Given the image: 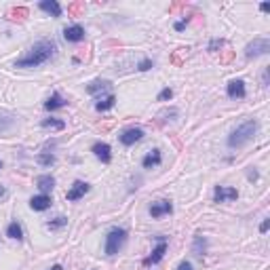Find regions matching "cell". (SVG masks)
Here are the masks:
<instances>
[{"label": "cell", "instance_id": "484cf974", "mask_svg": "<svg viewBox=\"0 0 270 270\" xmlns=\"http://www.w3.org/2000/svg\"><path fill=\"white\" fill-rule=\"evenodd\" d=\"M222 47H224V40H222V38H213L211 42H209L207 51H209V53H215V51H217V49H222Z\"/></svg>", "mask_w": 270, "mask_h": 270}, {"label": "cell", "instance_id": "8992f818", "mask_svg": "<svg viewBox=\"0 0 270 270\" xmlns=\"http://www.w3.org/2000/svg\"><path fill=\"white\" fill-rule=\"evenodd\" d=\"M89 190H91V186H89L87 182H82V179H76V182H74V184L70 186V190H68L66 199H68V201H72V202H74V201H80Z\"/></svg>", "mask_w": 270, "mask_h": 270}, {"label": "cell", "instance_id": "6da1fadb", "mask_svg": "<svg viewBox=\"0 0 270 270\" xmlns=\"http://www.w3.org/2000/svg\"><path fill=\"white\" fill-rule=\"evenodd\" d=\"M57 55V44L55 40L51 38H44V40H38L30 49V53L26 57H21L15 62V68H38L42 64H47L49 59H53Z\"/></svg>", "mask_w": 270, "mask_h": 270}, {"label": "cell", "instance_id": "4dcf8cb0", "mask_svg": "<svg viewBox=\"0 0 270 270\" xmlns=\"http://www.w3.org/2000/svg\"><path fill=\"white\" fill-rule=\"evenodd\" d=\"M186 24H188V21H186V19H182V21H175V26H173V28L177 30V32H182V30L186 28Z\"/></svg>", "mask_w": 270, "mask_h": 270}, {"label": "cell", "instance_id": "277c9868", "mask_svg": "<svg viewBox=\"0 0 270 270\" xmlns=\"http://www.w3.org/2000/svg\"><path fill=\"white\" fill-rule=\"evenodd\" d=\"M266 53H270V40L268 38H253L245 47V57L247 59H256V57L266 55Z\"/></svg>", "mask_w": 270, "mask_h": 270}, {"label": "cell", "instance_id": "30bf717a", "mask_svg": "<svg viewBox=\"0 0 270 270\" xmlns=\"http://www.w3.org/2000/svg\"><path fill=\"white\" fill-rule=\"evenodd\" d=\"M215 202H226V201H236L238 199V190L236 188H228V186H215Z\"/></svg>", "mask_w": 270, "mask_h": 270}, {"label": "cell", "instance_id": "d6a6232c", "mask_svg": "<svg viewBox=\"0 0 270 270\" xmlns=\"http://www.w3.org/2000/svg\"><path fill=\"white\" fill-rule=\"evenodd\" d=\"M260 9L264 11V13H268V11H270V4H268V2H262V4H260Z\"/></svg>", "mask_w": 270, "mask_h": 270}, {"label": "cell", "instance_id": "5bb4252c", "mask_svg": "<svg viewBox=\"0 0 270 270\" xmlns=\"http://www.w3.org/2000/svg\"><path fill=\"white\" fill-rule=\"evenodd\" d=\"M161 161H163L161 150L154 148L152 152H148L144 159H141V167H144V169H152V167H156V165H161Z\"/></svg>", "mask_w": 270, "mask_h": 270}, {"label": "cell", "instance_id": "d590c367", "mask_svg": "<svg viewBox=\"0 0 270 270\" xmlns=\"http://www.w3.org/2000/svg\"><path fill=\"white\" fill-rule=\"evenodd\" d=\"M0 169H2V161H0Z\"/></svg>", "mask_w": 270, "mask_h": 270}, {"label": "cell", "instance_id": "cb8c5ba5", "mask_svg": "<svg viewBox=\"0 0 270 270\" xmlns=\"http://www.w3.org/2000/svg\"><path fill=\"white\" fill-rule=\"evenodd\" d=\"M36 161H38L42 167H51V165H55V154H51V152H40L38 156H36Z\"/></svg>", "mask_w": 270, "mask_h": 270}, {"label": "cell", "instance_id": "2e32d148", "mask_svg": "<svg viewBox=\"0 0 270 270\" xmlns=\"http://www.w3.org/2000/svg\"><path fill=\"white\" fill-rule=\"evenodd\" d=\"M36 186H38V190L42 192V194H47V192H51L55 188V177L53 175H40L38 179H36Z\"/></svg>", "mask_w": 270, "mask_h": 270}, {"label": "cell", "instance_id": "d4e9b609", "mask_svg": "<svg viewBox=\"0 0 270 270\" xmlns=\"http://www.w3.org/2000/svg\"><path fill=\"white\" fill-rule=\"evenodd\" d=\"M64 226H68V217H64V215H59V217H55V220L47 222V228L49 230H59V228H64Z\"/></svg>", "mask_w": 270, "mask_h": 270}, {"label": "cell", "instance_id": "1f68e13d", "mask_svg": "<svg viewBox=\"0 0 270 270\" xmlns=\"http://www.w3.org/2000/svg\"><path fill=\"white\" fill-rule=\"evenodd\" d=\"M262 87H268V70H264V74H262Z\"/></svg>", "mask_w": 270, "mask_h": 270}, {"label": "cell", "instance_id": "ffe728a7", "mask_svg": "<svg viewBox=\"0 0 270 270\" xmlns=\"http://www.w3.org/2000/svg\"><path fill=\"white\" fill-rule=\"evenodd\" d=\"M192 251L197 253V256H205L207 253V238L205 236H201V235H197L194 236V243H192Z\"/></svg>", "mask_w": 270, "mask_h": 270}, {"label": "cell", "instance_id": "e0dca14e", "mask_svg": "<svg viewBox=\"0 0 270 270\" xmlns=\"http://www.w3.org/2000/svg\"><path fill=\"white\" fill-rule=\"evenodd\" d=\"M40 9L44 13H49V15H53V17H62V4L55 2V0H42V2L38 4Z\"/></svg>", "mask_w": 270, "mask_h": 270}, {"label": "cell", "instance_id": "44dd1931", "mask_svg": "<svg viewBox=\"0 0 270 270\" xmlns=\"http://www.w3.org/2000/svg\"><path fill=\"white\" fill-rule=\"evenodd\" d=\"M6 236L15 238V241H21V238H24V230H21V226L17 222H11L9 226H6Z\"/></svg>", "mask_w": 270, "mask_h": 270}, {"label": "cell", "instance_id": "4fadbf2b", "mask_svg": "<svg viewBox=\"0 0 270 270\" xmlns=\"http://www.w3.org/2000/svg\"><path fill=\"white\" fill-rule=\"evenodd\" d=\"M93 154L100 159L101 163H110L112 161V148L106 144V141H97V144H93Z\"/></svg>", "mask_w": 270, "mask_h": 270}, {"label": "cell", "instance_id": "f1b7e54d", "mask_svg": "<svg viewBox=\"0 0 270 270\" xmlns=\"http://www.w3.org/2000/svg\"><path fill=\"white\" fill-rule=\"evenodd\" d=\"M268 228H270V220L266 217V220L260 224V232H262V235H264V232H268Z\"/></svg>", "mask_w": 270, "mask_h": 270}, {"label": "cell", "instance_id": "7c38bea8", "mask_svg": "<svg viewBox=\"0 0 270 270\" xmlns=\"http://www.w3.org/2000/svg\"><path fill=\"white\" fill-rule=\"evenodd\" d=\"M53 205V199L49 197V194H38V197H32L30 199V207L34 209V211H47Z\"/></svg>", "mask_w": 270, "mask_h": 270}, {"label": "cell", "instance_id": "3957f363", "mask_svg": "<svg viewBox=\"0 0 270 270\" xmlns=\"http://www.w3.org/2000/svg\"><path fill=\"white\" fill-rule=\"evenodd\" d=\"M127 230L125 228H112L108 232V236H106V256H114V253H118L123 249V245L127 243Z\"/></svg>", "mask_w": 270, "mask_h": 270}, {"label": "cell", "instance_id": "7402d4cb", "mask_svg": "<svg viewBox=\"0 0 270 270\" xmlns=\"http://www.w3.org/2000/svg\"><path fill=\"white\" fill-rule=\"evenodd\" d=\"M114 103H116V97H114V95H106V97H101V100L95 103V110L106 112V110H110V108H114Z\"/></svg>", "mask_w": 270, "mask_h": 270}, {"label": "cell", "instance_id": "52a82bcc", "mask_svg": "<svg viewBox=\"0 0 270 270\" xmlns=\"http://www.w3.org/2000/svg\"><path fill=\"white\" fill-rule=\"evenodd\" d=\"M226 93L230 100H243V97L247 95V89H245V80L241 78H235V80H230L228 85H226Z\"/></svg>", "mask_w": 270, "mask_h": 270}, {"label": "cell", "instance_id": "5b68a950", "mask_svg": "<svg viewBox=\"0 0 270 270\" xmlns=\"http://www.w3.org/2000/svg\"><path fill=\"white\" fill-rule=\"evenodd\" d=\"M165 253H167V238H165V236H156V247L152 249V253H150V256L144 260V264H146V266L159 264Z\"/></svg>", "mask_w": 270, "mask_h": 270}, {"label": "cell", "instance_id": "83f0119b", "mask_svg": "<svg viewBox=\"0 0 270 270\" xmlns=\"http://www.w3.org/2000/svg\"><path fill=\"white\" fill-rule=\"evenodd\" d=\"M154 64H152V59H144V62H139V66H137V70L139 72H148L150 68H152Z\"/></svg>", "mask_w": 270, "mask_h": 270}, {"label": "cell", "instance_id": "7a4b0ae2", "mask_svg": "<svg viewBox=\"0 0 270 270\" xmlns=\"http://www.w3.org/2000/svg\"><path fill=\"white\" fill-rule=\"evenodd\" d=\"M258 129H260L258 121H253V118H249V121L241 123V125H238L236 129H235V131H232V133L228 135L226 144H228L230 148H243L245 144H249V141H251L253 137H256Z\"/></svg>", "mask_w": 270, "mask_h": 270}, {"label": "cell", "instance_id": "9a60e30c", "mask_svg": "<svg viewBox=\"0 0 270 270\" xmlns=\"http://www.w3.org/2000/svg\"><path fill=\"white\" fill-rule=\"evenodd\" d=\"M68 106V100H64L62 95H59L57 91L49 97L47 101H44V110H49V112H53V110H57V108H66Z\"/></svg>", "mask_w": 270, "mask_h": 270}, {"label": "cell", "instance_id": "e575fe53", "mask_svg": "<svg viewBox=\"0 0 270 270\" xmlns=\"http://www.w3.org/2000/svg\"><path fill=\"white\" fill-rule=\"evenodd\" d=\"M49 270H64V268H62V266H59V264H55V266H51Z\"/></svg>", "mask_w": 270, "mask_h": 270}, {"label": "cell", "instance_id": "f546056e", "mask_svg": "<svg viewBox=\"0 0 270 270\" xmlns=\"http://www.w3.org/2000/svg\"><path fill=\"white\" fill-rule=\"evenodd\" d=\"M177 270H194V268H192V264H190V262H186V260H184L182 264L177 266Z\"/></svg>", "mask_w": 270, "mask_h": 270}, {"label": "cell", "instance_id": "ac0fdd59", "mask_svg": "<svg viewBox=\"0 0 270 270\" xmlns=\"http://www.w3.org/2000/svg\"><path fill=\"white\" fill-rule=\"evenodd\" d=\"M15 123H17V118H15L13 114H0V135L13 131Z\"/></svg>", "mask_w": 270, "mask_h": 270}, {"label": "cell", "instance_id": "4316f807", "mask_svg": "<svg viewBox=\"0 0 270 270\" xmlns=\"http://www.w3.org/2000/svg\"><path fill=\"white\" fill-rule=\"evenodd\" d=\"M171 97H173V91L167 87V89H163V91L159 93V101H167V100H171Z\"/></svg>", "mask_w": 270, "mask_h": 270}, {"label": "cell", "instance_id": "836d02e7", "mask_svg": "<svg viewBox=\"0 0 270 270\" xmlns=\"http://www.w3.org/2000/svg\"><path fill=\"white\" fill-rule=\"evenodd\" d=\"M6 197V188H4V186H0V201H2Z\"/></svg>", "mask_w": 270, "mask_h": 270}, {"label": "cell", "instance_id": "ba28073f", "mask_svg": "<svg viewBox=\"0 0 270 270\" xmlns=\"http://www.w3.org/2000/svg\"><path fill=\"white\" fill-rule=\"evenodd\" d=\"M144 137V131L139 129V127H129V129H125L121 135H118V139H121L123 146H133L135 141H139Z\"/></svg>", "mask_w": 270, "mask_h": 270}, {"label": "cell", "instance_id": "8fae6325", "mask_svg": "<svg viewBox=\"0 0 270 270\" xmlns=\"http://www.w3.org/2000/svg\"><path fill=\"white\" fill-rule=\"evenodd\" d=\"M64 38L68 42H80V40H85V28L78 26V24H74V26H68L64 30Z\"/></svg>", "mask_w": 270, "mask_h": 270}, {"label": "cell", "instance_id": "603a6c76", "mask_svg": "<svg viewBox=\"0 0 270 270\" xmlns=\"http://www.w3.org/2000/svg\"><path fill=\"white\" fill-rule=\"evenodd\" d=\"M42 129H55V131H64L66 129V123L59 121V118H44L40 123Z\"/></svg>", "mask_w": 270, "mask_h": 270}, {"label": "cell", "instance_id": "9c48e42d", "mask_svg": "<svg viewBox=\"0 0 270 270\" xmlns=\"http://www.w3.org/2000/svg\"><path fill=\"white\" fill-rule=\"evenodd\" d=\"M169 213H173V205H171L169 201H156L150 205V215H152L154 220H159L163 215H169Z\"/></svg>", "mask_w": 270, "mask_h": 270}, {"label": "cell", "instance_id": "d6986e66", "mask_svg": "<svg viewBox=\"0 0 270 270\" xmlns=\"http://www.w3.org/2000/svg\"><path fill=\"white\" fill-rule=\"evenodd\" d=\"M112 87V82L110 80H101V78H97L93 82H89L87 85V93H97V91H108V89Z\"/></svg>", "mask_w": 270, "mask_h": 270}]
</instances>
